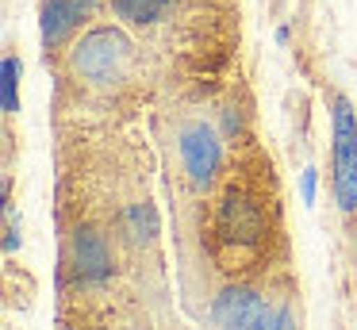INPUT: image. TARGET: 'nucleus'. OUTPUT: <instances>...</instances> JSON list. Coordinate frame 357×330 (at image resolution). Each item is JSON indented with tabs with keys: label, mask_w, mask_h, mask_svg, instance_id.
Masks as SVG:
<instances>
[{
	"label": "nucleus",
	"mask_w": 357,
	"mask_h": 330,
	"mask_svg": "<svg viewBox=\"0 0 357 330\" xmlns=\"http://www.w3.org/2000/svg\"><path fill=\"white\" fill-rule=\"evenodd\" d=\"M277 230V192H273L269 161H242L238 173L219 181L215 211H211V238L227 269L250 261L265 250Z\"/></svg>",
	"instance_id": "obj_1"
},
{
	"label": "nucleus",
	"mask_w": 357,
	"mask_h": 330,
	"mask_svg": "<svg viewBox=\"0 0 357 330\" xmlns=\"http://www.w3.org/2000/svg\"><path fill=\"white\" fill-rule=\"evenodd\" d=\"M142 54L123 23H93L66 50V73L85 92H123L139 81Z\"/></svg>",
	"instance_id": "obj_2"
},
{
	"label": "nucleus",
	"mask_w": 357,
	"mask_h": 330,
	"mask_svg": "<svg viewBox=\"0 0 357 330\" xmlns=\"http://www.w3.org/2000/svg\"><path fill=\"white\" fill-rule=\"evenodd\" d=\"M173 150H177V165L181 177L192 184L196 192H211L223 181L227 169V150H223V130L211 127L208 119H188L177 127L173 138Z\"/></svg>",
	"instance_id": "obj_3"
},
{
	"label": "nucleus",
	"mask_w": 357,
	"mask_h": 330,
	"mask_svg": "<svg viewBox=\"0 0 357 330\" xmlns=\"http://www.w3.org/2000/svg\"><path fill=\"white\" fill-rule=\"evenodd\" d=\"M334 200L342 211H357V112L346 96H334Z\"/></svg>",
	"instance_id": "obj_4"
},
{
	"label": "nucleus",
	"mask_w": 357,
	"mask_h": 330,
	"mask_svg": "<svg viewBox=\"0 0 357 330\" xmlns=\"http://www.w3.org/2000/svg\"><path fill=\"white\" fill-rule=\"evenodd\" d=\"M66 257H70V273L77 276V284H104L112 280L116 269V250H112V234L100 223L77 219L66 242Z\"/></svg>",
	"instance_id": "obj_5"
},
{
	"label": "nucleus",
	"mask_w": 357,
	"mask_h": 330,
	"mask_svg": "<svg viewBox=\"0 0 357 330\" xmlns=\"http://www.w3.org/2000/svg\"><path fill=\"white\" fill-rule=\"evenodd\" d=\"M108 0H43L39 4V31H43V50L66 54V46L77 38V31L100 12Z\"/></svg>",
	"instance_id": "obj_6"
},
{
	"label": "nucleus",
	"mask_w": 357,
	"mask_h": 330,
	"mask_svg": "<svg viewBox=\"0 0 357 330\" xmlns=\"http://www.w3.org/2000/svg\"><path fill=\"white\" fill-rule=\"evenodd\" d=\"M265 303L269 299L265 296H257L254 288H242V284H234V288H227V292H219V299H215V322L223 330H246L250 322L257 319V315L265 311Z\"/></svg>",
	"instance_id": "obj_7"
},
{
	"label": "nucleus",
	"mask_w": 357,
	"mask_h": 330,
	"mask_svg": "<svg viewBox=\"0 0 357 330\" xmlns=\"http://www.w3.org/2000/svg\"><path fill=\"white\" fill-rule=\"evenodd\" d=\"M16 84H20V58L16 54H4V77H0V89H4V115H16L20 112V92H16Z\"/></svg>",
	"instance_id": "obj_8"
},
{
	"label": "nucleus",
	"mask_w": 357,
	"mask_h": 330,
	"mask_svg": "<svg viewBox=\"0 0 357 330\" xmlns=\"http://www.w3.org/2000/svg\"><path fill=\"white\" fill-rule=\"evenodd\" d=\"M246 330H296V319H292V311H288V307L265 303V311L257 315V319L250 322Z\"/></svg>",
	"instance_id": "obj_9"
},
{
	"label": "nucleus",
	"mask_w": 357,
	"mask_h": 330,
	"mask_svg": "<svg viewBox=\"0 0 357 330\" xmlns=\"http://www.w3.org/2000/svg\"><path fill=\"white\" fill-rule=\"evenodd\" d=\"M315 200V169H303V204Z\"/></svg>",
	"instance_id": "obj_10"
}]
</instances>
